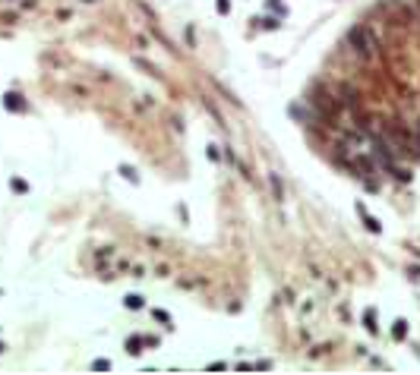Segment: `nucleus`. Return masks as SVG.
Wrapping results in <instances>:
<instances>
[{"label": "nucleus", "instance_id": "1", "mask_svg": "<svg viewBox=\"0 0 420 375\" xmlns=\"http://www.w3.org/2000/svg\"><path fill=\"white\" fill-rule=\"evenodd\" d=\"M348 48L363 60H376L379 57V38H376V32L370 26H354L348 32Z\"/></svg>", "mask_w": 420, "mask_h": 375}, {"label": "nucleus", "instance_id": "2", "mask_svg": "<svg viewBox=\"0 0 420 375\" xmlns=\"http://www.w3.org/2000/svg\"><path fill=\"white\" fill-rule=\"evenodd\" d=\"M306 104L313 107V114L322 117V120H335L341 114V101L332 95V91H325V88H313L310 98H306Z\"/></svg>", "mask_w": 420, "mask_h": 375}, {"label": "nucleus", "instance_id": "3", "mask_svg": "<svg viewBox=\"0 0 420 375\" xmlns=\"http://www.w3.org/2000/svg\"><path fill=\"white\" fill-rule=\"evenodd\" d=\"M341 161H344V167H348L354 177H360V180H373L376 171H379V161H376L373 155H344Z\"/></svg>", "mask_w": 420, "mask_h": 375}, {"label": "nucleus", "instance_id": "4", "mask_svg": "<svg viewBox=\"0 0 420 375\" xmlns=\"http://www.w3.org/2000/svg\"><path fill=\"white\" fill-rule=\"evenodd\" d=\"M335 98L341 101V107H348V110H351V107H357V104H360V91H357L351 82H341V85H338V91H335Z\"/></svg>", "mask_w": 420, "mask_h": 375}, {"label": "nucleus", "instance_id": "5", "mask_svg": "<svg viewBox=\"0 0 420 375\" xmlns=\"http://www.w3.org/2000/svg\"><path fill=\"white\" fill-rule=\"evenodd\" d=\"M357 215H360V221H363V227H367L370 233H379V230H382V224H379V221H376V218H373V215H370L367 208H363L360 202H357Z\"/></svg>", "mask_w": 420, "mask_h": 375}, {"label": "nucleus", "instance_id": "6", "mask_svg": "<svg viewBox=\"0 0 420 375\" xmlns=\"http://www.w3.org/2000/svg\"><path fill=\"white\" fill-rule=\"evenodd\" d=\"M386 171H389V174H392L398 183H411V171H408V167H395V164H389Z\"/></svg>", "mask_w": 420, "mask_h": 375}, {"label": "nucleus", "instance_id": "7", "mask_svg": "<svg viewBox=\"0 0 420 375\" xmlns=\"http://www.w3.org/2000/svg\"><path fill=\"white\" fill-rule=\"evenodd\" d=\"M126 353H130V356H139V353H142V337H139V334L126 337Z\"/></svg>", "mask_w": 420, "mask_h": 375}, {"label": "nucleus", "instance_id": "8", "mask_svg": "<svg viewBox=\"0 0 420 375\" xmlns=\"http://www.w3.org/2000/svg\"><path fill=\"white\" fill-rule=\"evenodd\" d=\"M392 337H395V341H405V337H408V322H405V318H398V322L392 325Z\"/></svg>", "mask_w": 420, "mask_h": 375}, {"label": "nucleus", "instance_id": "9", "mask_svg": "<svg viewBox=\"0 0 420 375\" xmlns=\"http://www.w3.org/2000/svg\"><path fill=\"white\" fill-rule=\"evenodd\" d=\"M363 328H367L370 334H376V331H379V325H376V312H373V309H367V312H363Z\"/></svg>", "mask_w": 420, "mask_h": 375}, {"label": "nucleus", "instance_id": "10", "mask_svg": "<svg viewBox=\"0 0 420 375\" xmlns=\"http://www.w3.org/2000/svg\"><path fill=\"white\" fill-rule=\"evenodd\" d=\"M120 177H123V180H130V183H139V174L133 171L130 164H120Z\"/></svg>", "mask_w": 420, "mask_h": 375}, {"label": "nucleus", "instance_id": "11", "mask_svg": "<svg viewBox=\"0 0 420 375\" xmlns=\"http://www.w3.org/2000/svg\"><path fill=\"white\" fill-rule=\"evenodd\" d=\"M123 303H126V309H142V303H145V299H142L139 293H130V296L123 299Z\"/></svg>", "mask_w": 420, "mask_h": 375}, {"label": "nucleus", "instance_id": "12", "mask_svg": "<svg viewBox=\"0 0 420 375\" xmlns=\"http://www.w3.org/2000/svg\"><path fill=\"white\" fill-rule=\"evenodd\" d=\"M7 107H10V110H23L26 104H23V98H19V95H7Z\"/></svg>", "mask_w": 420, "mask_h": 375}, {"label": "nucleus", "instance_id": "13", "mask_svg": "<svg viewBox=\"0 0 420 375\" xmlns=\"http://www.w3.org/2000/svg\"><path fill=\"white\" fill-rule=\"evenodd\" d=\"M269 180H272V190H275V199L281 202V199H284V193H281V180H278L275 174H269Z\"/></svg>", "mask_w": 420, "mask_h": 375}, {"label": "nucleus", "instance_id": "14", "mask_svg": "<svg viewBox=\"0 0 420 375\" xmlns=\"http://www.w3.org/2000/svg\"><path fill=\"white\" fill-rule=\"evenodd\" d=\"M278 26H281V22L275 19V16H269V19H259V29H269V32H275Z\"/></svg>", "mask_w": 420, "mask_h": 375}, {"label": "nucleus", "instance_id": "15", "mask_svg": "<svg viewBox=\"0 0 420 375\" xmlns=\"http://www.w3.org/2000/svg\"><path fill=\"white\" fill-rule=\"evenodd\" d=\"M152 315H155V318H158V322H168V325H171V315H168V312H164V309H155V312H152Z\"/></svg>", "mask_w": 420, "mask_h": 375}, {"label": "nucleus", "instance_id": "16", "mask_svg": "<svg viewBox=\"0 0 420 375\" xmlns=\"http://www.w3.org/2000/svg\"><path fill=\"white\" fill-rule=\"evenodd\" d=\"M92 366H95V369H98V372H104V369H111V363H107V360H95V363H92Z\"/></svg>", "mask_w": 420, "mask_h": 375}, {"label": "nucleus", "instance_id": "17", "mask_svg": "<svg viewBox=\"0 0 420 375\" xmlns=\"http://www.w3.org/2000/svg\"><path fill=\"white\" fill-rule=\"evenodd\" d=\"M206 155H209V161H218V158H222V155H218V148H215V145H209V152H206Z\"/></svg>", "mask_w": 420, "mask_h": 375}, {"label": "nucleus", "instance_id": "18", "mask_svg": "<svg viewBox=\"0 0 420 375\" xmlns=\"http://www.w3.org/2000/svg\"><path fill=\"white\" fill-rule=\"evenodd\" d=\"M231 10V4H228V0H218V13H228Z\"/></svg>", "mask_w": 420, "mask_h": 375}, {"label": "nucleus", "instance_id": "19", "mask_svg": "<svg viewBox=\"0 0 420 375\" xmlns=\"http://www.w3.org/2000/svg\"><path fill=\"white\" fill-rule=\"evenodd\" d=\"M85 4H95V0H85Z\"/></svg>", "mask_w": 420, "mask_h": 375}, {"label": "nucleus", "instance_id": "20", "mask_svg": "<svg viewBox=\"0 0 420 375\" xmlns=\"http://www.w3.org/2000/svg\"><path fill=\"white\" fill-rule=\"evenodd\" d=\"M0 350H4V347H0Z\"/></svg>", "mask_w": 420, "mask_h": 375}]
</instances>
